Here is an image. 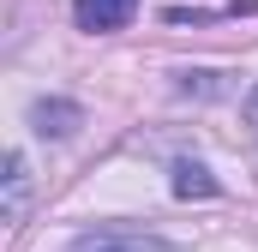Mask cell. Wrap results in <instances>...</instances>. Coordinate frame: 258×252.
<instances>
[{
  "mask_svg": "<svg viewBox=\"0 0 258 252\" xmlns=\"http://www.w3.org/2000/svg\"><path fill=\"white\" fill-rule=\"evenodd\" d=\"M66 252H174L162 234H144V228H90L78 234Z\"/></svg>",
  "mask_w": 258,
  "mask_h": 252,
  "instance_id": "obj_1",
  "label": "cell"
},
{
  "mask_svg": "<svg viewBox=\"0 0 258 252\" xmlns=\"http://www.w3.org/2000/svg\"><path fill=\"white\" fill-rule=\"evenodd\" d=\"M132 12H138V0H72V18H78V30H90V36L126 30Z\"/></svg>",
  "mask_w": 258,
  "mask_h": 252,
  "instance_id": "obj_2",
  "label": "cell"
},
{
  "mask_svg": "<svg viewBox=\"0 0 258 252\" xmlns=\"http://www.w3.org/2000/svg\"><path fill=\"white\" fill-rule=\"evenodd\" d=\"M30 126H36L42 138H72V132L84 126V108L66 102V96H42V102L30 108Z\"/></svg>",
  "mask_w": 258,
  "mask_h": 252,
  "instance_id": "obj_3",
  "label": "cell"
},
{
  "mask_svg": "<svg viewBox=\"0 0 258 252\" xmlns=\"http://www.w3.org/2000/svg\"><path fill=\"white\" fill-rule=\"evenodd\" d=\"M24 198H30V168H24V150H6V222H24Z\"/></svg>",
  "mask_w": 258,
  "mask_h": 252,
  "instance_id": "obj_4",
  "label": "cell"
},
{
  "mask_svg": "<svg viewBox=\"0 0 258 252\" xmlns=\"http://www.w3.org/2000/svg\"><path fill=\"white\" fill-rule=\"evenodd\" d=\"M168 186H174V198H216V192H222L204 162H174V180H168Z\"/></svg>",
  "mask_w": 258,
  "mask_h": 252,
  "instance_id": "obj_5",
  "label": "cell"
},
{
  "mask_svg": "<svg viewBox=\"0 0 258 252\" xmlns=\"http://www.w3.org/2000/svg\"><path fill=\"white\" fill-rule=\"evenodd\" d=\"M246 126H252V138H258V84L246 90Z\"/></svg>",
  "mask_w": 258,
  "mask_h": 252,
  "instance_id": "obj_6",
  "label": "cell"
}]
</instances>
